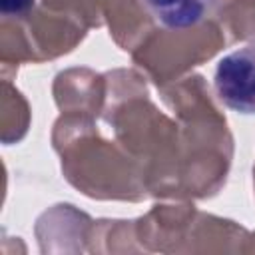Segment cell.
Masks as SVG:
<instances>
[{
	"mask_svg": "<svg viewBox=\"0 0 255 255\" xmlns=\"http://www.w3.org/2000/svg\"><path fill=\"white\" fill-rule=\"evenodd\" d=\"M217 98L233 112L255 114V44L223 56L215 68Z\"/></svg>",
	"mask_w": 255,
	"mask_h": 255,
	"instance_id": "cell-1",
	"label": "cell"
},
{
	"mask_svg": "<svg viewBox=\"0 0 255 255\" xmlns=\"http://www.w3.org/2000/svg\"><path fill=\"white\" fill-rule=\"evenodd\" d=\"M143 4L161 26L185 30L197 26L209 14L213 0H143Z\"/></svg>",
	"mask_w": 255,
	"mask_h": 255,
	"instance_id": "cell-2",
	"label": "cell"
},
{
	"mask_svg": "<svg viewBox=\"0 0 255 255\" xmlns=\"http://www.w3.org/2000/svg\"><path fill=\"white\" fill-rule=\"evenodd\" d=\"M34 6V0H0V10L6 16H24Z\"/></svg>",
	"mask_w": 255,
	"mask_h": 255,
	"instance_id": "cell-3",
	"label": "cell"
}]
</instances>
